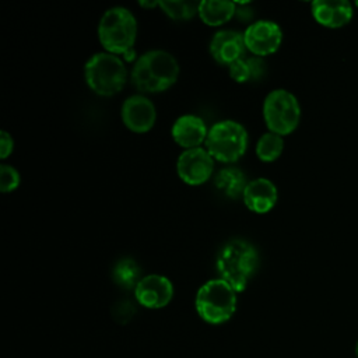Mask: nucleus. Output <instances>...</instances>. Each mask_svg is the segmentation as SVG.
I'll return each mask as SVG.
<instances>
[{
	"mask_svg": "<svg viewBox=\"0 0 358 358\" xmlns=\"http://www.w3.org/2000/svg\"><path fill=\"white\" fill-rule=\"evenodd\" d=\"M245 175L236 168H224L215 176V186L229 197H238L243 194L246 187Z\"/></svg>",
	"mask_w": 358,
	"mask_h": 358,
	"instance_id": "17",
	"label": "nucleus"
},
{
	"mask_svg": "<svg viewBox=\"0 0 358 358\" xmlns=\"http://www.w3.org/2000/svg\"><path fill=\"white\" fill-rule=\"evenodd\" d=\"M257 264V252L242 239H232L222 246L217 257V270L221 280L229 284L236 292L246 288L250 275Z\"/></svg>",
	"mask_w": 358,
	"mask_h": 358,
	"instance_id": "2",
	"label": "nucleus"
},
{
	"mask_svg": "<svg viewBox=\"0 0 358 358\" xmlns=\"http://www.w3.org/2000/svg\"><path fill=\"white\" fill-rule=\"evenodd\" d=\"M206 147L213 158L227 164L235 162L246 151L248 133L241 123L222 120L208 130Z\"/></svg>",
	"mask_w": 358,
	"mask_h": 358,
	"instance_id": "6",
	"label": "nucleus"
},
{
	"mask_svg": "<svg viewBox=\"0 0 358 358\" xmlns=\"http://www.w3.org/2000/svg\"><path fill=\"white\" fill-rule=\"evenodd\" d=\"M355 355H357V358H358V341H357V344H355Z\"/></svg>",
	"mask_w": 358,
	"mask_h": 358,
	"instance_id": "27",
	"label": "nucleus"
},
{
	"mask_svg": "<svg viewBox=\"0 0 358 358\" xmlns=\"http://www.w3.org/2000/svg\"><path fill=\"white\" fill-rule=\"evenodd\" d=\"M138 277H140V268L137 263L133 262L131 259H123L115 266L113 278L119 285L124 288H131V287L136 288V285L141 280Z\"/></svg>",
	"mask_w": 358,
	"mask_h": 358,
	"instance_id": "19",
	"label": "nucleus"
},
{
	"mask_svg": "<svg viewBox=\"0 0 358 358\" xmlns=\"http://www.w3.org/2000/svg\"><path fill=\"white\" fill-rule=\"evenodd\" d=\"M137 36L134 15L123 7H112L105 11L98 24L101 45L112 55H127Z\"/></svg>",
	"mask_w": 358,
	"mask_h": 358,
	"instance_id": "3",
	"label": "nucleus"
},
{
	"mask_svg": "<svg viewBox=\"0 0 358 358\" xmlns=\"http://www.w3.org/2000/svg\"><path fill=\"white\" fill-rule=\"evenodd\" d=\"M317 24L326 28H341L354 17L352 4L347 0H316L310 6Z\"/></svg>",
	"mask_w": 358,
	"mask_h": 358,
	"instance_id": "12",
	"label": "nucleus"
},
{
	"mask_svg": "<svg viewBox=\"0 0 358 358\" xmlns=\"http://www.w3.org/2000/svg\"><path fill=\"white\" fill-rule=\"evenodd\" d=\"M214 158L208 154L207 150L200 147L185 150L176 162V171L179 178L190 185L197 186L207 182L214 169Z\"/></svg>",
	"mask_w": 358,
	"mask_h": 358,
	"instance_id": "8",
	"label": "nucleus"
},
{
	"mask_svg": "<svg viewBox=\"0 0 358 358\" xmlns=\"http://www.w3.org/2000/svg\"><path fill=\"white\" fill-rule=\"evenodd\" d=\"M263 116L270 131L287 136L299 124L301 106L296 96L289 91L274 90L264 99Z\"/></svg>",
	"mask_w": 358,
	"mask_h": 358,
	"instance_id": "7",
	"label": "nucleus"
},
{
	"mask_svg": "<svg viewBox=\"0 0 358 358\" xmlns=\"http://www.w3.org/2000/svg\"><path fill=\"white\" fill-rule=\"evenodd\" d=\"M245 46L255 56H267L274 53L282 42V31L268 20H260L250 24L243 32Z\"/></svg>",
	"mask_w": 358,
	"mask_h": 358,
	"instance_id": "9",
	"label": "nucleus"
},
{
	"mask_svg": "<svg viewBox=\"0 0 358 358\" xmlns=\"http://www.w3.org/2000/svg\"><path fill=\"white\" fill-rule=\"evenodd\" d=\"M246 63H248V66H249L252 78H259V77H262V74H263V71H264V62H263L259 56L248 57V59H246Z\"/></svg>",
	"mask_w": 358,
	"mask_h": 358,
	"instance_id": "24",
	"label": "nucleus"
},
{
	"mask_svg": "<svg viewBox=\"0 0 358 358\" xmlns=\"http://www.w3.org/2000/svg\"><path fill=\"white\" fill-rule=\"evenodd\" d=\"M134 312H136V309H134V306H133L129 301H120V302L113 308V315H115V317H116L117 320H120V322L129 320V319L133 316Z\"/></svg>",
	"mask_w": 358,
	"mask_h": 358,
	"instance_id": "23",
	"label": "nucleus"
},
{
	"mask_svg": "<svg viewBox=\"0 0 358 358\" xmlns=\"http://www.w3.org/2000/svg\"><path fill=\"white\" fill-rule=\"evenodd\" d=\"M140 4L144 6V7H154V6H158V1H152V3H147V1L144 3V1H141Z\"/></svg>",
	"mask_w": 358,
	"mask_h": 358,
	"instance_id": "26",
	"label": "nucleus"
},
{
	"mask_svg": "<svg viewBox=\"0 0 358 358\" xmlns=\"http://www.w3.org/2000/svg\"><path fill=\"white\" fill-rule=\"evenodd\" d=\"M158 6L172 20H187L199 11V3L193 1H158Z\"/></svg>",
	"mask_w": 358,
	"mask_h": 358,
	"instance_id": "20",
	"label": "nucleus"
},
{
	"mask_svg": "<svg viewBox=\"0 0 358 358\" xmlns=\"http://www.w3.org/2000/svg\"><path fill=\"white\" fill-rule=\"evenodd\" d=\"M84 76L88 87L95 94L110 96L123 88L126 83V67L112 53H96L85 63Z\"/></svg>",
	"mask_w": 358,
	"mask_h": 358,
	"instance_id": "5",
	"label": "nucleus"
},
{
	"mask_svg": "<svg viewBox=\"0 0 358 358\" xmlns=\"http://www.w3.org/2000/svg\"><path fill=\"white\" fill-rule=\"evenodd\" d=\"M122 119L124 126L131 131L145 133L152 129L157 119V110L148 98L133 95L127 98L122 106Z\"/></svg>",
	"mask_w": 358,
	"mask_h": 358,
	"instance_id": "11",
	"label": "nucleus"
},
{
	"mask_svg": "<svg viewBox=\"0 0 358 358\" xmlns=\"http://www.w3.org/2000/svg\"><path fill=\"white\" fill-rule=\"evenodd\" d=\"M199 15L206 25L218 27L228 22L236 13V6L232 1L203 0L199 3Z\"/></svg>",
	"mask_w": 358,
	"mask_h": 358,
	"instance_id": "16",
	"label": "nucleus"
},
{
	"mask_svg": "<svg viewBox=\"0 0 358 358\" xmlns=\"http://www.w3.org/2000/svg\"><path fill=\"white\" fill-rule=\"evenodd\" d=\"M354 6H355V7H358V1H355V3H354Z\"/></svg>",
	"mask_w": 358,
	"mask_h": 358,
	"instance_id": "28",
	"label": "nucleus"
},
{
	"mask_svg": "<svg viewBox=\"0 0 358 358\" xmlns=\"http://www.w3.org/2000/svg\"><path fill=\"white\" fill-rule=\"evenodd\" d=\"M243 34L238 31H220L217 32L210 43V53L220 64H231L242 57L245 52Z\"/></svg>",
	"mask_w": 358,
	"mask_h": 358,
	"instance_id": "14",
	"label": "nucleus"
},
{
	"mask_svg": "<svg viewBox=\"0 0 358 358\" xmlns=\"http://www.w3.org/2000/svg\"><path fill=\"white\" fill-rule=\"evenodd\" d=\"M242 197L245 206L250 211L264 214L275 206L278 193L275 185L271 180L266 178H257L246 185Z\"/></svg>",
	"mask_w": 358,
	"mask_h": 358,
	"instance_id": "13",
	"label": "nucleus"
},
{
	"mask_svg": "<svg viewBox=\"0 0 358 358\" xmlns=\"http://www.w3.org/2000/svg\"><path fill=\"white\" fill-rule=\"evenodd\" d=\"M196 309L200 317L211 324L227 322L236 309V291L224 280H210L196 295Z\"/></svg>",
	"mask_w": 358,
	"mask_h": 358,
	"instance_id": "4",
	"label": "nucleus"
},
{
	"mask_svg": "<svg viewBox=\"0 0 358 358\" xmlns=\"http://www.w3.org/2000/svg\"><path fill=\"white\" fill-rule=\"evenodd\" d=\"M208 130L201 117L194 115H183L178 117L172 126V137L178 145L186 150L197 148L206 141Z\"/></svg>",
	"mask_w": 358,
	"mask_h": 358,
	"instance_id": "15",
	"label": "nucleus"
},
{
	"mask_svg": "<svg viewBox=\"0 0 358 358\" xmlns=\"http://www.w3.org/2000/svg\"><path fill=\"white\" fill-rule=\"evenodd\" d=\"M134 295L140 305L150 309H159L171 302L173 287L166 277L150 274L138 281L134 288Z\"/></svg>",
	"mask_w": 358,
	"mask_h": 358,
	"instance_id": "10",
	"label": "nucleus"
},
{
	"mask_svg": "<svg viewBox=\"0 0 358 358\" xmlns=\"http://www.w3.org/2000/svg\"><path fill=\"white\" fill-rule=\"evenodd\" d=\"M229 76L236 83H245V81L250 80L252 76H250V70H249V66L246 63V59L241 57L236 62L231 63L229 64Z\"/></svg>",
	"mask_w": 358,
	"mask_h": 358,
	"instance_id": "22",
	"label": "nucleus"
},
{
	"mask_svg": "<svg viewBox=\"0 0 358 358\" xmlns=\"http://www.w3.org/2000/svg\"><path fill=\"white\" fill-rule=\"evenodd\" d=\"M178 76V62L164 50H150L141 55L131 71L133 84L141 92L165 91L176 83Z\"/></svg>",
	"mask_w": 358,
	"mask_h": 358,
	"instance_id": "1",
	"label": "nucleus"
},
{
	"mask_svg": "<svg viewBox=\"0 0 358 358\" xmlns=\"http://www.w3.org/2000/svg\"><path fill=\"white\" fill-rule=\"evenodd\" d=\"M13 138L7 131H1V138H0V158L4 159L7 158L11 151H13Z\"/></svg>",
	"mask_w": 358,
	"mask_h": 358,
	"instance_id": "25",
	"label": "nucleus"
},
{
	"mask_svg": "<svg viewBox=\"0 0 358 358\" xmlns=\"http://www.w3.org/2000/svg\"><path fill=\"white\" fill-rule=\"evenodd\" d=\"M20 185V173L10 165L0 166V189L3 193L13 192Z\"/></svg>",
	"mask_w": 358,
	"mask_h": 358,
	"instance_id": "21",
	"label": "nucleus"
},
{
	"mask_svg": "<svg viewBox=\"0 0 358 358\" xmlns=\"http://www.w3.org/2000/svg\"><path fill=\"white\" fill-rule=\"evenodd\" d=\"M284 150V140L282 136H278L273 131L264 133L257 144H256V155L260 161L273 162L275 161Z\"/></svg>",
	"mask_w": 358,
	"mask_h": 358,
	"instance_id": "18",
	"label": "nucleus"
}]
</instances>
